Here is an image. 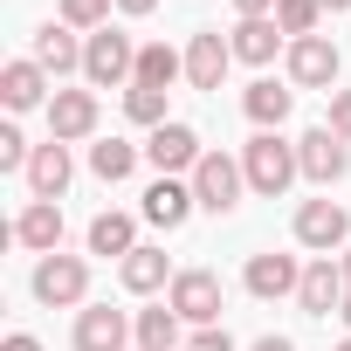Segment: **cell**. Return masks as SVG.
I'll return each mask as SVG.
<instances>
[{
	"instance_id": "9c48e42d",
	"label": "cell",
	"mask_w": 351,
	"mask_h": 351,
	"mask_svg": "<svg viewBox=\"0 0 351 351\" xmlns=\"http://www.w3.org/2000/svg\"><path fill=\"white\" fill-rule=\"evenodd\" d=\"M344 296H351V282H344L337 255H317V262H303V282H296V303H303L310 317H337V310H344Z\"/></svg>"
},
{
	"instance_id": "e575fe53",
	"label": "cell",
	"mask_w": 351,
	"mask_h": 351,
	"mask_svg": "<svg viewBox=\"0 0 351 351\" xmlns=\"http://www.w3.org/2000/svg\"><path fill=\"white\" fill-rule=\"evenodd\" d=\"M248 351H296V344H289V337H255Z\"/></svg>"
},
{
	"instance_id": "f1b7e54d",
	"label": "cell",
	"mask_w": 351,
	"mask_h": 351,
	"mask_svg": "<svg viewBox=\"0 0 351 351\" xmlns=\"http://www.w3.org/2000/svg\"><path fill=\"white\" fill-rule=\"evenodd\" d=\"M110 8H117V0H62V28L97 35V28H110Z\"/></svg>"
},
{
	"instance_id": "d6986e66",
	"label": "cell",
	"mask_w": 351,
	"mask_h": 351,
	"mask_svg": "<svg viewBox=\"0 0 351 351\" xmlns=\"http://www.w3.org/2000/svg\"><path fill=\"white\" fill-rule=\"evenodd\" d=\"M69 145L62 138H49V145H35V158H28V186H35V200H62V186H69Z\"/></svg>"
},
{
	"instance_id": "52a82bcc",
	"label": "cell",
	"mask_w": 351,
	"mask_h": 351,
	"mask_svg": "<svg viewBox=\"0 0 351 351\" xmlns=\"http://www.w3.org/2000/svg\"><path fill=\"white\" fill-rule=\"evenodd\" d=\"M296 165H303V180L337 186L344 172H351V145H344L330 124H317V131H303V138H296Z\"/></svg>"
},
{
	"instance_id": "60d3db41",
	"label": "cell",
	"mask_w": 351,
	"mask_h": 351,
	"mask_svg": "<svg viewBox=\"0 0 351 351\" xmlns=\"http://www.w3.org/2000/svg\"><path fill=\"white\" fill-rule=\"evenodd\" d=\"M131 351H138V344H131Z\"/></svg>"
},
{
	"instance_id": "f35d334b",
	"label": "cell",
	"mask_w": 351,
	"mask_h": 351,
	"mask_svg": "<svg viewBox=\"0 0 351 351\" xmlns=\"http://www.w3.org/2000/svg\"><path fill=\"white\" fill-rule=\"evenodd\" d=\"M337 317H344V330H351V296H344V310H337Z\"/></svg>"
},
{
	"instance_id": "9a60e30c",
	"label": "cell",
	"mask_w": 351,
	"mask_h": 351,
	"mask_svg": "<svg viewBox=\"0 0 351 351\" xmlns=\"http://www.w3.org/2000/svg\"><path fill=\"white\" fill-rule=\"evenodd\" d=\"M193 207H200V200H193V180H152V186H145V221L165 228V234H172V228H186Z\"/></svg>"
},
{
	"instance_id": "7a4b0ae2",
	"label": "cell",
	"mask_w": 351,
	"mask_h": 351,
	"mask_svg": "<svg viewBox=\"0 0 351 351\" xmlns=\"http://www.w3.org/2000/svg\"><path fill=\"white\" fill-rule=\"evenodd\" d=\"M83 76H90V90L138 83V49H131V35H117V28H97V35L83 42Z\"/></svg>"
},
{
	"instance_id": "ba28073f",
	"label": "cell",
	"mask_w": 351,
	"mask_h": 351,
	"mask_svg": "<svg viewBox=\"0 0 351 351\" xmlns=\"http://www.w3.org/2000/svg\"><path fill=\"white\" fill-rule=\"evenodd\" d=\"M337 69H344V56H337L330 35L289 42V83H296V90H337Z\"/></svg>"
},
{
	"instance_id": "30bf717a",
	"label": "cell",
	"mask_w": 351,
	"mask_h": 351,
	"mask_svg": "<svg viewBox=\"0 0 351 351\" xmlns=\"http://www.w3.org/2000/svg\"><path fill=\"white\" fill-rule=\"evenodd\" d=\"M296 241L317 248V255H330V248L351 241V214H344L337 200H303V207H296Z\"/></svg>"
},
{
	"instance_id": "484cf974",
	"label": "cell",
	"mask_w": 351,
	"mask_h": 351,
	"mask_svg": "<svg viewBox=\"0 0 351 351\" xmlns=\"http://www.w3.org/2000/svg\"><path fill=\"white\" fill-rule=\"evenodd\" d=\"M138 152L145 145H124V138H104V145H90V172L104 186H117V180H131V165H138Z\"/></svg>"
},
{
	"instance_id": "4316f807",
	"label": "cell",
	"mask_w": 351,
	"mask_h": 351,
	"mask_svg": "<svg viewBox=\"0 0 351 351\" xmlns=\"http://www.w3.org/2000/svg\"><path fill=\"white\" fill-rule=\"evenodd\" d=\"M124 117H131V124H145V131L172 124V117H165V90H145V83H131V90H124Z\"/></svg>"
},
{
	"instance_id": "d6a6232c",
	"label": "cell",
	"mask_w": 351,
	"mask_h": 351,
	"mask_svg": "<svg viewBox=\"0 0 351 351\" xmlns=\"http://www.w3.org/2000/svg\"><path fill=\"white\" fill-rule=\"evenodd\" d=\"M234 14H241V21H269V14H276V0H234Z\"/></svg>"
},
{
	"instance_id": "4dcf8cb0",
	"label": "cell",
	"mask_w": 351,
	"mask_h": 351,
	"mask_svg": "<svg viewBox=\"0 0 351 351\" xmlns=\"http://www.w3.org/2000/svg\"><path fill=\"white\" fill-rule=\"evenodd\" d=\"M186 351H234V337H228V324H207V330L186 337Z\"/></svg>"
},
{
	"instance_id": "74e56055",
	"label": "cell",
	"mask_w": 351,
	"mask_h": 351,
	"mask_svg": "<svg viewBox=\"0 0 351 351\" xmlns=\"http://www.w3.org/2000/svg\"><path fill=\"white\" fill-rule=\"evenodd\" d=\"M337 269H344V282H351V248H344V255H337Z\"/></svg>"
},
{
	"instance_id": "6da1fadb",
	"label": "cell",
	"mask_w": 351,
	"mask_h": 351,
	"mask_svg": "<svg viewBox=\"0 0 351 351\" xmlns=\"http://www.w3.org/2000/svg\"><path fill=\"white\" fill-rule=\"evenodd\" d=\"M241 172H248V186H255V193H269V200H276V193H289V180H296L303 165H296V145H289V138L255 131V138L241 145Z\"/></svg>"
},
{
	"instance_id": "836d02e7",
	"label": "cell",
	"mask_w": 351,
	"mask_h": 351,
	"mask_svg": "<svg viewBox=\"0 0 351 351\" xmlns=\"http://www.w3.org/2000/svg\"><path fill=\"white\" fill-rule=\"evenodd\" d=\"M0 351H42V337H28V330H14V337L0 344Z\"/></svg>"
},
{
	"instance_id": "ab89813d",
	"label": "cell",
	"mask_w": 351,
	"mask_h": 351,
	"mask_svg": "<svg viewBox=\"0 0 351 351\" xmlns=\"http://www.w3.org/2000/svg\"><path fill=\"white\" fill-rule=\"evenodd\" d=\"M337 351H351V337H344V344H337Z\"/></svg>"
},
{
	"instance_id": "8fae6325",
	"label": "cell",
	"mask_w": 351,
	"mask_h": 351,
	"mask_svg": "<svg viewBox=\"0 0 351 351\" xmlns=\"http://www.w3.org/2000/svg\"><path fill=\"white\" fill-rule=\"evenodd\" d=\"M228 69H234L228 35H221V28H200V35L186 42V83H193V90H221V83H228Z\"/></svg>"
},
{
	"instance_id": "4fadbf2b",
	"label": "cell",
	"mask_w": 351,
	"mask_h": 351,
	"mask_svg": "<svg viewBox=\"0 0 351 351\" xmlns=\"http://www.w3.org/2000/svg\"><path fill=\"white\" fill-rule=\"evenodd\" d=\"M90 131H97V90H56V97H49V138L76 145V138H90Z\"/></svg>"
},
{
	"instance_id": "7c38bea8",
	"label": "cell",
	"mask_w": 351,
	"mask_h": 351,
	"mask_svg": "<svg viewBox=\"0 0 351 351\" xmlns=\"http://www.w3.org/2000/svg\"><path fill=\"white\" fill-rule=\"evenodd\" d=\"M131 317L124 310H110V303H90V310H76V351H131Z\"/></svg>"
},
{
	"instance_id": "603a6c76",
	"label": "cell",
	"mask_w": 351,
	"mask_h": 351,
	"mask_svg": "<svg viewBox=\"0 0 351 351\" xmlns=\"http://www.w3.org/2000/svg\"><path fill=\"white\" fill-rule=\"evenodd\" d=\"M289 104H296V90H282L276 76H255V83L241 90V110H248V117H255L262 131H276V124L289 117Z\"/></svg>"
},
{
	"instance_id": "7402d4cb",
	"label": "cell",
	"mask_w": 351,
	"mask_h": 351,
	"mask_svg": "<svg viewBox=\"0 0 351 351\" xmlns=\"http://www.w3.org/2000/svg\"><path fill=\"white\" fill-rule=\"evenodd\" d=\"M35 62L49 69V76H69V69H83V42H76V28H35Z\"/></svg>"
},
{
	"instance_id": "2e32d148",
	"label": "cell",
	"mask_w": 351,
	"mask_h": 351,
	"mask_svg": "<svg viewBox=\"0 0 351 351\" xmlns=\"http://www.w3.org/2000/svg\"><path fill=\"white\" fill-rule=\"evenodd\" d=\"M0 104H8V110H35V104H49V69H42L35 56L8 62V69H0Z\"/></svg>"
},
{
	"instance_id": "8992f818",
	"label": "cell",
	"mask_w": 351,
	"mask_h": 351,
	"mask_svg": "<svg viewBox=\"0 0 351 351\" xmlns=\"http://www.w3.org/2000/svg\"><path fill=\"white\" fill-rule=\"evenodd\" d=\"M145 158L158 165V180H180V172L193 180V165L207 158V145H200V131H193V124L172 117V124H158V131L145 138Z\"/></svg>"
},
{
	"instance_id": "ffe728a7",
	"label": "cell",
	"mask_w": 351,
	"mask_h": 351,
	"mask_svg": "<svg viewBox=\"0 0 351 351\" xmlns=\"http://www.w3.org/2000/svg\"><path fill=\"white\" fill-rule=\"evenodd\" d=\"M289 35L276 28V14L269 21H234V35H228V49H234V62H248V69H262V62H276V49H282Z\"/></svg>"
},
{
	"instance_id": "44dd1931",
	"label": "cell",
	"mask_w": 351,
	"mask_h": 351,
	"mask_svg": "<svg viewBox=\"0 0 351 351\" xmlns=\"http://www.w3.org/2000/svg\"><path fill=\"white\" fill-rule=\"evenodd\" d=\"M180 310L172 303H158V310H138L131 317V330H138V351H186V337H180Z\"/></svg>"
},
{
	"instance_id": "e0dca14e",
	"label": "cell",
	"mask_w": 351,
	"mask_h": 351,
	"mask_svg": "<svg viewBox=\"0 0 351 351\" xmlns=\"http://www.w3.org/2000/svg\"><path fill=\"white\" fill-rule=\"evenodd\" d=\"M14 241L35 248V255H56V248H62V207H56V200H28L21 221H14Z\"/></svg>"
},
{
	"instance_id": "277c9868",
	"label": "cell",
	"mask_w": 351,
	"mask_h": 351,
	"mask_svg": "<svg viewBox=\"0 0 351 351\" xmlns=\"http://www.w3.org/2000/svg\"><path fill=\"white\" fill-rule=\"evenodd\" d=\"M28 289H35L49 310H69V303L90 296V262H83V255H42L35 276H28Z\"/></svg>"
},
{
	"instance_id": "f546056e",
	"label": "cell",
	"mask_w": 351,
	"mask_h": 351,
	"mask_svg": "<svg viewBox=\"0 0 351 351\" xmlns=\"http://www.w3.org/2000/svg\"><path fill=\"white\" fill-rule=\"evenodd\" d=\"M28 158H35V145L14 124H0V172H28Z\"/></svg>"
},
{
	"instance_id": "1f68e13d",
	"label": "cell",
	"mask_w": 351,
	"mask_h": 351,
	"mask_svg": "<svg viewBox=\"0 0 351 351\" xmlns=\"http://www.w3.org/2000/svg\"><path fill=\"white\" fill-rule=\"evenodd\" d=\"M330 131L351 145V90H330Z\"/></svg>"
},
{
	"instance_id": "cb8c5ba5",
	"label": "cell",
	"mask_w": 351,
	"mask_h": 351,
	"mask_svg": "<svg viewBox=\"0 0 351 351\" xmlns=\"http://www.w3.org/2000/svg\"><path fill=\"white\" fill-rule=\"evenodd\" d=\"M180 76H186V56L180 49H165V42H145L138 49V83L145 90H172Z\"/></svg>"
},
{
	"instance_id": "5bb4252c",
	"label": "cell",
	"mask_w": 351,
	"mask_h": 351,
	"mask_svg": "<svg viewBox=\"0 0 351 351\" xmlns=\"http://www.w3.org/2000/svg\"><path fill=\"white\" fill-rule=\"evenodd\" d=\"M248 296H262V303H276V296H296V282H303V269H296V255H248Z\"/></svg>"
},
{
	"instance_id": "d4e9b609",
	"label": "cell",
	"mask_w": 351,
	"mask_h": 351,
	"mask_svg": "<svg viewBox=\"0 0 351 351\" xmlns=\"http://www.w3.org/2000/svg\"><path fill=\"white\" fill-rule=\"evenodd\" d=\"M138 248V228H131V214H97L90 221V255H131Z\"/></svg>"
},
{
	"instance_id": "83f0119b",
	"label": "cell",
	"mask_w": 351,
	"mask_h": 351,
	"mask_svg": "<svg viewBox=\"0 0 351 351\" xmlns=\"http://www.w3.org/2000/svg\"><path fill=\"white\" fill-rule=\"evenodd\" d=\"M317 21H324V8H317V0H276V28H282L289 42L317 35Z\"/></svg>"
},
{
	"instance_id": "d590c367",
	"label": "cell",
	"mask_w": 351,
	"mask_h": 351,
	"mask_svg": "<svg viewBox=\"0 0 351 351\" xmlns=\"http://www.w3.org/2000/svg\"><path fill=\"white\" fill-rule=\"evenodd\" d=\"M117 8H124V14H152V8H158V0H117Z\"/></svg>"
},
{
	"instance_id": "ac0fdd59",
	"label": "cell",
	"mask_w": 351,
	"mask_h": 351,
	"mask_svg": "<svg viewBox=\"0 0 351 351\" xmlns=\"http://www.w3.org/2000/svg\"><path fill=\"white\" fill-rule=\"evenodd\" d=\"M117 276H124L131 296H158V289H172V262H165V248H145V241L117 262Z\"/></svg>"
},
{
	"instance_id": "8d00e7d4",
	"label": "cell",
	"mask_w": 351,
	"mask_h": 351,
	"mask_svg": "<svg viewBox=\"0 0 351 351\" xmlns=\"http://www.w3.org/2000/svg\"><path fill=\"white\" fill-rule=\"evenodd\" d=\"M317 8H330V14H351V0H317Z\"/></svg>"
},
{
	"instance_id": "3957f363",
	"label": "cell",
	"mask_w": 351,
	"mask_h": 351,
	"mask_svg": "<svg viewBox=\"0 0 351 351\" xmlns=\"http://www.w3.org/2000/svg\"><path fill=\"white\" fill-rule=\"evenodd\" d=\"M165 303L180 310L193 330H207V324H221L228 289H221V276H214V269H180V276H172V289H165Z\"/></svg>"
},
{
	"instance_id": "5b68a950",
	"label": "cell",
	"mask_w": 351,
	"mask_h": 351,
	"mask_svg": "<svg viewBox=\"0 0 351 351\" xmlns=\"http://www.w3.org/2000/svg\"><path fill=\"white\" fill-rule=\"evenodd\" d=\"M241 186H248V172H241V158H228V152H207V158L193 165V200H200L207 214H234V207H241Z\"/></svg>"
}]
</instances>
